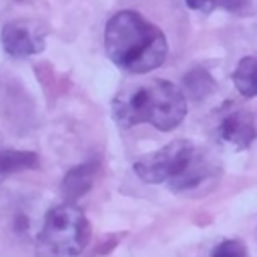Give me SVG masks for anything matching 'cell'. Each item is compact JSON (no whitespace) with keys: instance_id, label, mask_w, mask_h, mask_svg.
I'll use <instances>...</instances> for the list:
<instances>
[{"instance_id":"9","label":"cell","mask_w":257,"mask_h":257,"mask_svg":"<svg viewBox=\"0 0 257 257\" xmlns=\"http://www.w3.org/2000/svg\"><path fill=\"white\" fill-rule=\"evenodd\" d=\"M235 88L247 96L253 98L257 96V56H245L239 60L237 68L231 74Z\"/></svg>"},{"instance_id":"12","label":"cell","mask_w":257,"mask_h":257,"mask_svg":"<svg viewBox=\"0 0 257 257\" xmlns=\"http://www.w3.org/2000/svg\"><path fill=\"white\" fill-rule=\"evenodd\" d=\"M217 2H219V0H185V4H187L191 10L205 12V14L213 12V10H215V6H217Z\"/></svg>"},{"instance_id":"8","label":"cell","mask_w":257,"mask_h":257,"mask_svg":"<svg viewBox=\"0 0 257 257\" xmlns=\"http://www.w3.org/2000/svg\"><path fill=\"white\" fill-rule=\"evenodd\" d=\"M40 167V159L32 151H16V149H2L0 151V181L22 173V171H32Z\"/></svg>"},{"instance_id":"5","label":"cell","mask_w":257,"mask_h":257,"mask_svg":"<svg viewBox=\"0 0 257 257\" xmlns=\"http://www.w3.org/2000/svg\"><path fill=\"white\" fill-rule=\"evenodd\" d=\"M0 40L6 54L14 58H26L44 50L46 28L38 20H30V18L12 20L4 24Z\"/></svg>"},{"instance_id":"3","label":"cell","mask_w":257,"mask_h":257,"mask_svg":"<svg viewBox=\"0 0 257 257\" xmlns=\"http://www.w3.org/2000/svg\"><path fill=\"white\" fill-rule=\"evenodd\" d=\"M135 175L151 185L167 183L173 191H191L215 171L213 159L191 141H173L133 163Z\"/></svg>"},{"instance_id":"11","label":"cell","mask_w":257,"mask_h":257,"mask_svg":"<svg viewBox=\"0 0 257 257\" xmlns=\"http://www.w3.org/2000/svg\"><path fill=\"white\" fill-rule=\"evenodd\" d=\"M211 257H249V253H247V247L243 245V241L225 239L213 249Z\"/></svg>"},{"instance_id":"2","label":"cell","mask_w":257,"mask_h":257,"mask_svg":"<svg viewBox=\"0 0 257 257\" xmlns=\"http://www.w3.org/2000/svg\"><path fill=\"white\" fill-rule=\"evenodd\" d=\"M112 116L122 128L151 124L167 133L177 128L187 116V96L177 84L153 78L118 92L112 100Z\"/></svg>"},{"instance_id":"1","label":"cell","mask_w":257,"mask_h":257,"mask_svg":"<svg viewBox=\"0 0 257 257\" xmlns=\"http://www.w3.org/2000/svg\"><path fill=\"white\" fill-rule=\"evenodd\" d=\"M104 50L120 70L147 74L167 60L169 44L163 30L143 14L120 10L106 22Z\"/></svg>"},{"instance_id":"4","label":"cell","mask_w":257,"mask_h":257,"mask_svg":"<svg viewBox=\"0 0 257 257\" xmlns=\"http://www.w3.org/2000/svg\"><path fill=\"white\" fill-rule=\"evenodd\" d=\"M90 239L86 215L74 203H60L46 211L36 237L34 257H78Z\"/></svg>"},{"instance_id":"6","label":"cell","mask_w":257,"mask_h":257,"mask_svg":"<svg viewBox=\"0 0 257 257\" xmlns=\"http://www.w3.org/2000/svg\"><path fill=\"white\" fill-rule=\"evenodd\" d=\"M217 135L221 141L235 149H247L257 137L255 118L247 108L227 104L223 110H219Z\"/></svg>"},{"instance_id":"7","label":"cell","mask_w":257,"mask_h":257,"mask_svg":"<svg viewBox=\"0 0 257 257\" xmlns=\"http://www.w3.org/2000/svg\"><path fill=\"white\" fill-rule=\"evenodd\" d=\"M98 173H100V163H98L96 159L84 161V163L72 167V169L64 175L62 185H60V191H62L66 203H74V201L80 199L84 193H88L90 187L94 185Z\"/></svg>"},{"instance_id":"10","label":"cell","mask_w":257,"mask_h":257,"mask_svg":"<svg viewBox=\"0 0 257 257\" xmlns=\"http://www.w3.org/2000/svg\"><path fill=\"white\" fill-rule=\"evenodd\" d=\"M183 84L187 94L193 98H205L215 90V82L205 68H193L191 72H187L183 78Z\"/></svg>"}]
</instances>
